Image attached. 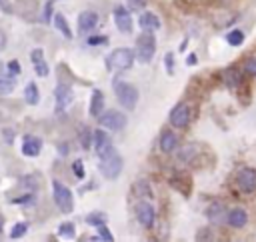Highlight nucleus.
Segmentation results:
<instances>
[{"label":"nucleus","mask_w":256,"mask_h":242,"mask_svg":"<svg viewBox=\"0 0 256 242\" xmlns=\"http://www.w3.org/2000/svg\"><path fill=\"white\" fill-rule=\"evenodd\" d=\"M136 60V52L130 48H114L108 56H106V68L110 72H124L128 68H132Z\"/></svg>","instance_id":"1"},{"label":"nucleus","mask_w":256,"mask_h":242,"mask_svg":"<svg viewBox=\"0 0 256 242\" xmlns=\"http://www.w3.org/2000/svg\"><path fill=\"white\" fill-rule=\"evenodd\" d=\"M98 122L102 124V128L106 130H112V132H120L124 126H126V116L120 112V110H108V112H102L98 116Z\"/></svg>","instance_id":"6"},{"label":"nucleus","mask_w":256,"mask_h":242,"mask_svg":"<svg viewBox=\"0 0 256 242\" xmlns=\"http://www.w3.org/2000/svg\"><path fill=\"white\" fill-rule=\"evenodd\" d=\"M58 234H60L62 238H74V236H76V228H74L72 222H64V224H60Z\"/></svg>","instance_id":"26"},{"label":"nucleus","mask_w":256,"mask_h":242,"mask_svg":"<svg viewBox=\"0 0 256 242\" xmlns=\"http://www.w3.org/2000/svg\"><path fill=\"white\" fill-rule=\"evenodd\" d=\"M154 52H156V40H154L152 32H144L136 42V58H138V62L148 64L154 58Z\"/></svg>","instance_id":"5"},{"label":"nucleus","mask_w":256,"mask_h":242,"mask_svg":"<svg viewBox=\"0 0 256 242\" xmlns=\"http://www.w3.org/2000/svg\"><path fill=\"white\" fill-rule=\"evenodd\" d=\"M30 58H32V64H36V62H40V60H44V52H42V48H34V50L30 52Z\"/></svg>","instance_id":"36"},{"label":"nucleus","mask_w":256,"mask_h":242,"mask_svg":"<svg viewBox=\"0 0 256 242\" xmlns=\"http://www.w3.org/2000/svg\"><path fill=\"white\" fill-rule=\"evenodd\" d=\"M16 88V80L10 76H0V94H10Z\"/></svg>","instance_id":"22"},{"label":"nucleus","mask_w":256,"mask_h":242,"mask_svg":"<svg viewBox=\"0 0 256 242\" xmlns=\"http://www.w3.org/2000/svg\"><path fill=\"white\" fill-rule=\"evenodd\" d=\"M114 22H116V28L122 34H130L132 32V16H130V12H128V8L116 6L114 8Z\"/></svg>","instance_id":"11"},{"label":"nucleus","mask_w":256,"mask_h":242,"mask_svg":"<svg viewBox=\"0 0 256 242\" xmlns=\"http://www.w3.org/2000/svg\"><path fill=\"white\" fill-rule=\"evenodd\" d=\"M146 0H128V10H144Z\"/></svg>","instance_id":"32"},{"label":"nucleus","mask_w":256,"mask_h":242,"mask_svg":"<svg viewBox=\"0 0 256 242\" xmlns=\"http://www.w3.org/2000/svg\"><path fill=\"white\" fill-rule=\"evenodd\" d=\"M122 168H124V160H122V156L116 150H112L108 156L100 158V172L108 180H116L120 176Z\"/></svg>","instance_id":"3"},{"label":"nucleus","mask_w":256,"mask_h":242,"mask_svg":"<svg viewBox=\"0 0 256 242\" xmlns=\"http://www.w3.org/2000/svg\"><path fill=\"white\" fill-rule=\"evenodd\" d=\"M196 240H212V232L210 230H200L198 236H196Z\"/></svg>","instance_id":"38"},{"label":"nucleus","mask_w":256,"mask_h":242,"mask_svg":"<svg viewBox=\"0 0 256 242\" xmlns=\"http://www.w3.org/2000/svg\"><path fill=\"white\" fill-rule=\"evenodd\" d=\"M80 144H82V148H90L92 146V132L90 130H82V134H80Z\"/></svg>","instance_id":"29"},{"label":"nucleus","mask_w":256,"mask_h":242,"mask_svg":"<svg viewBox=\"0 0 256 242\" xmlns=\"http://www.w3.org/2000/svg\"><path fill=\"white\" fill-rule=\"evenodd\" d=\"M114 92H116V100L120 102V106L134 110L138 104V90L136 86L128 84V82H114Z\"/></svg>","instance_id":"2"},{"label":"nucleus","mask_w":256,"mask_h":242,"mask_svg":"<svg viewBox=\"0 0 256 242\" xmlns=\"http://www.w3.org/2000/svg\"><path fill=\"white\" fill-rule=\"evenodd\" d=\"M34 70H36V74H38V76H42V78H44V76H48V72H50V68H48V64H46L44 60L36 62V64H34Z\"/></svg>","instance_id":"30"},{"label":"nucleus","mask_w":256,"mask_h":242,"mask_svg":"<svg viewBox=\"0 0 256 242\" xmlns=\"http://www.w3.org/2000/svg\"><path fill=\"white\" fill-rule=\"evenodd\" d=\"M138 24L142 28V32H156L160 30V18L152 12H142L138 16Z\"/></svg>","instance_id":"16"},{"label":"nucleus","mask_w":256,"mask_h":242,"mask_svg":"<svg viewBox=\"0 0 256 242\" xmlns=\"http://www.w3.org/2000/svg\"><path fill=\"white\" fill-rule=\"evenodd\" d=\"M178 146V136L172 132V130H164L160 134V140H158V148L164 152V154H170L174 148Z\"/></svg>","instance_id":"18"},{"label":"nucleus","mask_w":256,"mask_h":242,"mask_svg":"<svg viewBox=\"0 0 256 242\" xmlns=\"http://www.w3.org/2000/svg\"><path fill=\"white\" fill-rule=\"evenodd\" d=\"M136 220H138L140 226H144V228H152V226H154L156 212H154V206H152L148 200H140V202L136 204Z\"/></svg>","instance_id":"8"},{"label":"nucleus","mask_w":256,"mask_h":242,"mask_svg":"<svg viewBox=\"0 0 256 242\" xmlns=\"http://www.w3.org/2000/svg\"><path fill=\"white\" fill-rule=\"evenodd\" d=\"M102 112H104V94L102 90H94L90 98V116L98 118Z\"/></svg>","instance_id":"19"},{"label":"nucleus","mask_w":256,"mask_h":242,"mask_svg":"<svg viewBox=\"0 0 256 242\" xmlns=\"http://www.w3.org/2000/svg\"><path fill=\"white\" fill-rule=\"evenodd\" d=\"M24 100L30 104V106H36L40 102V92H38V86L34 82H30L26 88H24Z\"/></svg>","instance_id":"20"},{"label":"nucleus","mask_w":256,"mask_h":242,"mask_svg":"<svg viewBox=\"0 0 256 242\" xmlns=\"http://www.w3.org/2000/svg\"><path fill=\"white\" fill-rule=\"evenodd\" d=\"M2 228H4V218L0 216V234H2Z\"/></svg>","instance_id":"42"},{"label":"nucleus","mask_w":256,"mask_h":242,"mask_svg":"<svg viewBox=\"0 0 256 242\" xmlns=\"http://www.w3.org/2000/svg\"><path fill=\"white\" fill-rule=\"evenodd\" d=\"M164 60H166V72H168V74H172V72H174V68H172V64H174V54H172V52H168V54L164 56Z\"/></svg>","instance_id":"37"},{"label":"nucleus","mask_w":256,"mask_h":242,"mask_svg":"<svg viewBox=\"0 0 256 242\" xmlns=\"http://www.w3.org/2000/svg\"><path fill=\"white\" fill-rule=\"evenodd\" d=\"M54 26L64 38H72V30H70V26H68V22L62 14H54Z\"/></svg>","instance_id":"21"},{"label":"nucleus","mask_w":256,"mask_h":242,"mask_svg":"<svg viewBox=\"0 0 256 242\" xmlns=\"http://www.w3.org/2000/svg\"><path fill=\"white\" fill-rule=\"evenodd\" d=\"M226 40H228V44H230V46H240V44L244 42V32H242L240 28L230 30V32L226 34Z\"/></svg>","instance_id":"23"},{"label":"nucleus","mask_w":256,"mask_h":242,"mask_svg":"<svg viewBox=\"0 0 256 242\" xmlns=\"http://www.w3.org/2000/svg\"><path fill=\"white\" fill-rule=\"evenodd\" d=\"M8 68H10V72H12V74H18V72H20V66H18V62H14V60L8 64Z\"/></svg>","instance_id":"40"},{"label":"nucleus","mask_w":256,"mask_h":242,"mask_svg":"<svg viewBox=\"0 0 256 242\" xmlns=\"http://www.w3.org/2000/svg\"><path fill=\"white\" fill-rule=\"evenodd\" d=\"M42 150V140L38 136H32V134H26L24 140H22V154L28 156V158H34L38 156Z\"/></svg>","instance_id":"15"},{"label":"nucleus","mask_w":256,"mask_h":242,"mask_svg":"<svg viewBox=\"0 0 256 242\" xmlns=\"http://www.w3.org/2000/svg\"><path fill=\"white\" fill-rule=\"evenodd\" d=\"M34 196H22V198H14L12 204H24V206H32L34 204Z\"/></svg>","instance_id":"35"},{"label":"nucleus","mask_w":256,"mask_h":242,"mask_svg":"<svg viewBox=\"0 0 256 242\" xmlns=\"http://www.w3.org/2000/svg\"><path fill=\"white\" fill-rule=\"evenodd\" d=\"M50 16H52V0L44 6V22H48L50 20Z\"/></svg>","instance_id":"39"},{"label":"nucleus","mask_w":256,"mask_h":242,"mask_svg":"<svg viewBox=\"0 0 256 242\" xmlns=\"http://www.w3.org/2000/svg\"><path fill=\"white\" fill-rule=\"evenodd\" d=\"M236 184H238V190L244 194L254 192L256 190V168H250V166L240 168L236 174Z\"/></svg>","instance_id":"7"},{"label":"nucleus","mask_w":256,"mask_h":242,"mask_svg":"<svg viewBox=\"0 0 256 242\" xmlns=\"http://www.w3.org/2000/svg\"><path fill=\"white\" fill-rule=\"evenodd\" d=\"M226 222H228V226L230 228H236V230H240V228H244L246 226V222H248V212L244 210V208H232V210H228V214H226Z\"/></svg>","instance_id":"14"},{"label":"nucleus","mask_w":256,"mask_h":242,"mask_svg":"<svg viewBox=\"0 0 256 242\" xmlns=\"http://www.w3.org/2000/svg\"><path fill=\"white\" fill-rule=\"evenodd\" d=\"M72 170H74L76 178H84V164H82V160H74L72 162Z\"/></svg>","instance_id":"33"},{"label":"nucleus","mask_w":256,"mask_h":242,"mask_svg":"<svg viewBox=\"0 0 256 242\" xmlns=\"http://www.w3.org/2000/svg\"><path fill=\"white\" fill-rule=\"evenodd\" d=\"M196 62H198V58H196V54H190V56H188V60H186V64H188V66H194Z\"/></svg>","instance_id":"41"},{"label":"nucleus","mask_w":256,"mask_h":242,"mask_svg":"<svg viewBox=\"0 0 256 242\" xmlns=\"http://www.w3.org/2000/svg\"><path fill=\"white\" fill-rule=\"evenodd\" d=\"M54 98H56V112H64L74 98L72 88L66 86V84H58L56 90H54Z\"/></svg>","instance_id":"13"},{"label":"nucleus","mask_w":256,"mask_h":242,"mask_svg":"<svg viewBox=\"0 0 256 242\" xmlns=\"http://www.w3.org/2000/svg\"><path fill=\"white\" fill-rule=\"evenodd\" d=\"M238 82H240V74H238L234 68H230V70H226V72H224V84H226V86L234 88Z\"/></svg>","instance_id":"25"},{"label":"nucleus","mask_w":256,"mask_h":242,"mask_svg":"<svg viewBox=\"0 0 256 242\" xmlns=\"http://www.w3.org/2000/svg\"><path fill=\"white\" fill-rule=\"evenodd\" d=\"M226 206L222 204V202H218V200H214L212 204H208V208H206V216H208V220H212L214 224H220V222H224L226 220Z\"/></svg>","instance_id":"17"},{"label":"nucleus","mask_w":256,"mask_h":242,"mask_svg":"<svg viewBox=\"0 0 256 242\" xmlns=\"http://www.w3.org/2000/svg\"><path fill=\"white\" fill-rule=\"evenodd\" d=\"M96 240H104V242H112L114 240V236H112V232L102 224V226H98V236H96Z\"/></svg>","instance_id":"28"},{"label":"nucleus","mask_w":256,"mask_h":242,"mask_svg":"<svg viewBox=\"0 0 256 242\" xmlns=\"http://www.w3.org/2000/svg\"><path fill=\"white\" fill-rule=\"evenodd\" d=\"M92 144H94V150H96L98 158H104V156H108L114 150L112 140H110V136L104 130H94L92 132Z\"/></svg>","instance_id":"9"},{"label":"nucleus","mask_w":256,"mask_h":242,"mask_svg":"<svg viewBox=\"0 0 256 242\" xmlns=\"http://www.w3.org/2000/svg\"><path fill=\"white\" fill-rule=\"evenodd\" d=\"M106 220H108V216L104 212H92L86 216V222L90 226H102V224H106Z\"/></svg>","instance_id":"24"},{"label":"nucleus","mask_w":256,"mask_h":242,"mask_svg":"<svg viewBox=\"0 0 256 242\" xmlns=\"http://www.w3.org/2000/svg\"><path fill=\"white\" fill-rule=\"evenodd\" d=\"M190 122V108L186 104H176L170 112V124L174 128H186Z\"/></svg>","instance_id":"10"},{"label":"nucleus","mask_w":256,"mask_h":242,"mask_svg":"<svg viewBox=\"0 0 256 242\" xmlns=\"http://www.w3.org/2000/svg\"><path fill=\"white\" fill-rule=\"evenodd\" d=\"M52 194H54V202H56V206H58L60 212L70 214V212L74 210L72 192H70V188H66L62 182H58V180L52 182Z\"/></svg>","instance_id":"4"},{"label":"nucleus","mask_w":256,"mask_h":242,"mask_svg":"<svg viewBox=\"0 0 256 242\" xmlns=\"http://www.w3.org/2000/svg\"><path fill=\"white\" fill-rule=\"evenodd\" d=\"M98 22H100V16H98L96 12L84 10V12H80V16H78V32H80V34H88V32H92V30L98 26Z\"/></svg>","instance_id":"12"},{"label":"nucleus","mask_w":256,"mask_h":242,"mask_svg":"<svg viewBox=\"0 0 256 242\" xmlns=\"http://www.w3.org/2000/svg\"><path fill=\"white\" fill-rule=\"evenodd\" d=\"M26 232H28V224H26V222H18V224H14V228H12V232H10V238L18 240V238H22Z\"/></svg>","instance_id":"27"},{"label":"nucleus","mask_w":256,"mask_h":242,"mask_svg":"<svg viewBox=\"0 0 256 242\" xmlns=\"http://www.w3.org/2000/svg\"><path fill=\"white\" fill-rule=\"evenodd\" d=\"M106 42H108L106 36H90V38H88V44H90V46H102V44H106Z\"/></svg>","instance_id":"34"},{"label":"nucleus","mask_w":256,"mask_h":242,"mask_svg":"<svg viewBox=\"0 0 256 242\" xmlns=\"http://www.w3.org/2000/svg\"><path fill=\"white\" fill-rule=\"evenodd\" d=\"M244 72L248 76H256V58H248L244 64Z\"/></svg>","instance_id":"31"}]
</instances>
